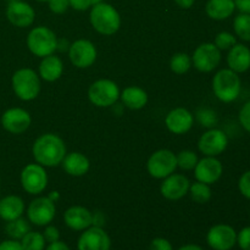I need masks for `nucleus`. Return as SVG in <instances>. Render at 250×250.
<instances>
[{
  "mask_svg": "<svg viewBox=\"0 0 250 250\" xmlns=\"http://www.w3.org/2000/svg\"><path fill=\"white\" fill-rule=\"evenodd\" d=\"M207 242L214 250H231L237 243V232L229 225H215L208 232Z\"/></svg>",
  "mask_w": 250,
  "mask_h": 250,
  "instance_id": "obj_14",
  "label": "nucleus"
},
{
  "mask_svg": "<svg viewBox=\"0 0 250 250\" xmlns=\"http://www.w3.org/2000/svg\"><path fill=\"white\" fill-rule=\"evenodd\" d=\"M214 44L220 49L221 51L229 50L234 44H237V38L234 34L231 32H220L215 37Z\"/></svg>",
  "mask_w": 250,
  "mask_h": 250,
  "instance_id": "obj_33",
  "label": "nucleus"
},
{
  "mask_svg": "<svg viewBox=\"0 0 250 250\" xmlns=\"http://www.w3.org/2000/svg\"><path fill=\"white\" fill-rule=\"evenodd\" d=\"M237 243L242 250H250V226L242 229L237 234Z\"/></svg>",
  "mask_w": 250,
  "mask_h": 250,
  "instance_id": "obj_38",
  "label": "nucleus"
},
{
  "mask_svg": "<svg viewBox=\"0 0 250 250\" xmlns=\"http://www.w3.org/2000/svg\"><path fill=\"white\" fill-rule=\"evenodd\" d=\"M150 250H173L172 244L165 238H155L151 241L150 247H149Z\"/></svg>",
  "mask_w": 250,
  "mask_h": 250,
  "instance_id": "obj_40",
  "label": "nucleus"
},
{
  "mask_svg": "<svg viewBox=\"0 0 250 250\" xmlns=\"http://www.w3.org/2000/svg\"><path fill=\"white\" fill-rule=\"evenodd\" d=\"M6 19L12 26L19 28H27L36 19V11L33 7L22 0L9 1L6 7Z\"/></svg>",
  "mask_w": 250,
  "mask_h": 250,
  "instance_id": "obj_17",
  "label": "nucleus"
},
{
  "mask_svg": "<svg viewBox=\"0 0 250 250\" xmlns=\"http://www.w3.org/2000/svg\"><path fill=\"white\" fill-rule=\"evenodd\" d=\"M32 154L39 165L44 167H56L62 163L67 154V148L60 136L55 133H44L34 141Z\"/></svg>",
  "mask_w": 250,
  "mask_h": 250,
  "instance_id": "obj_1",
  "label": "nucleus"
},
{
  "mask_svg": "<svg viewBox=\"0 0 250 250\" xmlns=\"http://www.w3.org/2000/svg\"><path fill=\"white\" fill-rule=\"evenodd\" d=\"M120 88L114 81L100 78L93 82L88 89V99L97 107L114 106L120 99Z\"/></svg>",
  "mask_w": 250,
  "mask_h": 250,
  "instance_id": "obj_6",
  "label": "nucleus"
},
{
  "mask_svg": "<svg viewBox=\"0 0 250 250\" xmlns=\"http://www.w3.org/2000/svg\"><path fill=\"white\" fill-rule=\"evenodd\" d=\"M120 100L129 110H141L148 104V93L141 87L129 85L120 93Z\"/></svg>",
  "mask_w": 250,
  "mask_h": 250,
  "instance_id": "obj_25",
  "label": "nucleus"
},
{
  "mask_svg": "<svg viewBox=\"0 0 250 250\" xmlns=\"http://www.w3.org/2000/svg\"><path fill=\"white\" fill-rule=\"evenodd\" d=\"M27 48L37 58H45L56 51L58 37L45 26H38L31 29L27 36Z\"/></svg>",
  "mask_w": 250,
  "mask_h": 250,
  "instance_id": "obj_5",
  "label": "nucleus"
},
{
  "mask_svg": "<svg viewBox=\"0 0 250 250\" xmlns=\"http://www.w3.org/2000/svg\"><path fill=\"white\" fill-rule=\"evenodd\" d=\"M63 62L55 54L42 59L38 67V75L45 82H55L62 76Z\"/></svg>",
  "mask_w": 250,
  "mask_h": 250,
  "instance_id": "obj_23",
  "label": "nucleus"
},
{
  "mask_svg": "<svg viewBox=\"0 0 250 250\" xmlns=\"http://www.w3.org/2000/svg\"><path fill=\"white\" fill-rule=\"evenodd\" d=\"M238 120L239 124L242 125V127H243L248 133H250V100L247 102L246 104L242 106V109L239 110Z\"/></svg>",
  "mask_w": 250,
  "mask_h": 250,
  "instance_id": "obj_35",
  "label": "nucleus"
},
{
  "mask_svg": "<svg viewBox=\"0 0 250 250\" xmlns=\"http://www.w3.org/2000/svg\"><path fill=\"white\" fill-rule=\"evenodd\" d=\"M229 146V137L222 129L209 128L200 136L198 141V149L204 156L221 155Z\"/></svg>",
  "mask_w": 250,
  "mask_h": 250,
  "instance_id": "obj_10",
  "label": "nucleus"
},
{
  "mask_svg": "<svg viewBox=\"0 0 250 250\" xmlns=\"http://www.w3.org/2000/svg\"><path fill=\"white\" fill-rule=\"evenodd\" d=\"M0 122L2 128L9 133L22 134L31 126L32 117L31 114L22 107H10L2 112Z\"/></svg>",
  "mask_w": 250,
  "mask_h": 250,
  "instance_id": "obj_13",
  "label": "nucleus"
},
{
  "mask_svg": "<svg viewBox=\"0 0 250 250\" xmlns=\"http://www.w3.org/2000/svg\"><path fill=\"white\" fill-rule=\"evenodd\" d=\"M23 250H44L45 249V239H44L43 233L39 232L29 231L23 238L20 241Z\"/></svg>",
  "mask_w": 250,
  "mask_h": 250,
  "instance_id": "obj_31",
  "label": "nucleus"
},
{
  "mask_svg": "<svg viewBox=\"0 0 250 250\" xmlns=\"http://www.w3.org/2000/svg\"><path fill=\"white\" fill-rule=\"evenodd\" d=\"M43 237L45 239V242H48V243H54L56 241H60V232H59V229L55 226H49V225H46L45 229L43 232Z\"/></svg>",
  "mask_w": 250,
  "mask_h": 250,
  "instance_id": "obj_39",
  "label": "nucleus"
},
{
  "mask_svg": "<svg viewBox=\"0 0 250 250\" xmlns=\"http://www.w3.org/2000/svg\"><path fill=\"white\" fill-rule=\"evenodd\" d=\"M111 241L103 227L90 226L78 238V250H110Z\"/></svg>",
  "mask_w": 250,
  "mask_h": 250,
  "instance_id": "obj_16",
  "label": "nucleus"
},
{
  "mask_svg": "<svg viewBox=\"0 0 250 250\" xmlns=\"http://www.w3.org/2000/svg\"><path fill=\"white\" fill-rule=\"evenodd\" d=\"M49 9L51 12L56 15H61L63 12L67 11V9L70 7V2L68 0H49Z\"/></svg>",
  "mask_w": 250,
  "mask_h": 250,
  "instance_id": "obj_37",
  "label": "nucleus"
},
{
  "mask_svg": "<svg viewBox=\"0 0 250 250\" xmlns=\"http://www.w3.org/2000/svg\"><path fill=\"white\" fill-rule=\"evenodd\" d=\"M236 9L243 14H250V0H234Z\"/></svg>",
  "mask_w": 250,
  "mask_h": 250,
  "instance_id": "obj_43",
  "label": "nucleus"
},
{
  "mask_svg": "<svg viewBox=\"0 0 250 250\" xmlns=\"http://www.w3.org/2000/svg\"><path fill=\"white\" fill-rule=\"evenodd\" d=\"M190 181L181 173H175L164 178L160 186V193L167 200H180L188 194Z\"/></svg>",
  "mask_w": 250,
  "mask_h": 250,
  "instance_id": "obj_19",
  "label": "nucleus"
},
{
  "mask_svg": "<svg viewBox=\"0 0 250 250\" xmlns=\"http://www.w3.org/2000/svg\"><path fill=\"white\" fill-rule=\"evenodd\" d=\"M36 1H39V2H48L49 0H36Z\"/></svg>",
  "mask_w": 250,
  "mask_h": 250,
  "instance_id": "obj_51",
  "label": "nucleus"
},
{
  "mask_svg": "<svg viewBox=\"0 0 250 250\" xmlns=\"http://www.w3.org/2000/svg\"><path fill=\"white\" fill-rule=\"evenodd\" d=\"M61 165L67 175L72 177H82L89 171L90 161L84 154L80 151H72L66 154Z\"/></svg>",
  "mask_w": 250,
  "mask_h": 250,
  "instance_id": "obj_22",
  "label": "nucleus"
},
{
  "mask_svg": "<svg viewBox=\"0 0 250 250\" xmlns=\"http://www.w3.org/2000/svg\"><path fill=\"white\" fill-rule=\"evenodd\" d=\"M192 65L199 72L209 73L216 70L221 62V50L214 43H203L195 48L193 53Z\"/></svg>",
  "mask_w": 250,
  "mask_h": 250,
  "instance_id": "obj_9",
  "label": "nucleus"
},
{
  "mask_svg": "<svg viewBox=\"0 0 250 250\" xmlns=\"http://www.w3.org/2000/svg\"><path fill=\"white\" fill-rule=\"evenodd\" d=\"M26 205L19 195H6L0 199V219L9 222L22 217Z\"/></svg>",
  "mask_w": 250,
  "mask_h": 250,
  "instance_id": "obj_24",
  "label": "nucleus"
},
{
  "mask_svg": "<svg viewBox=\"0 0 250 250\" xmlns=\"http://www.w3.org/2000/svg\"><path fill=\"white\" fill-rule=\"evenodd\" d=\"M233 29L236 36L244 42H250V14L241 12L233 20Z\"/></svg>",
  "mask_w": 250,
  "mask_h": 250,
  "instance_id": "obj_30",
  "label": "nucleus"
},
{
  "mask_svg": "<svg viewBox=\"0 0 250 250\" xmlns=\"http://www.w3.org/2000/svg\"><path fill=\"white\" fill-rule=\"evenodd\" d=\"M194 125V116L186 107H175L165 117V126L171 133L186 134L192 129Z\"/></svg>",
  "mask_w": 250,
  "mask_h": 250,
  "instance_id": "obj_18",
  "label": "nucleus"
},
{
  "mask_svg": "<svg viewBox=\"0 0 250 250\" xmlns=\"http://www.w3.org/2000/svg\"><path fill=\"white\" fill-rule=\"evenodd\" d=\"M227 65L238 75L247 72L250 68V49L244 44H234L227 54Z\"/></svg>",
  "mask_w": 250,
  "mask_h": 250,
  "instance_id": "obj_21",
  "label": "nucleus"
},
{
  "mask_svg": "<svg viewBox=\"0 0 250 250\" xmlns=\"http://www.w3.org/2000/svg\"><path fill=\"white\" fill-rule=\"evenodd\" d=\"M236 11L234 0H208L205 12L215 21H224L231 17Z\"/></svg>",
  "mask_w": 250,
  "mask_h": 250,
  "instance_id": "obj_26",
  "label": "nucleus"
},
{
  "mask_svg": "<svg viewBox=\"0 0 250 250\" xmlns=\"http://www.w3.org/2000/svg\"><path fill=\"white\" fill-rule=\"evenodd\" d=\"M11 85L15 95L22 102H32L41 93V77L34 70L28 67L19 68L11 77Z\"/></svg>",
  "mask_w": 250,
  "mask_h": 250,
  "instance_id": "obj_3",
  "label": "nucleus"
},
{
  "mask_svg": "<svg viewBox=\"0 0 250 250\" xmlns=\"http://www.w3.org/2000/svg\"><path fill=\"white\" fill-rule=\"evenodd\" d=\"M98 56L97 46L88 39H77L68 48L71 63L77 68H88L93 66Z\"/></svg>",
  "mask_w": 250,
  "mask_h": 250,
  "instance_id": "obj_11",
  "label": "nucleus"
},
{
  "mask_svg": "<svg viewBox=\"0 0 250 250\" xmlns=\"http://www.w3.org/2000/svg\"><path fill=\"white\" fill-rule=\"evenodd\" d=\"M192 67V58L186 53H176L170 59V68L176 75H185Z\"/></svg>",
  "mask_w": 250,
  "mask_h": 250,
  "instance_id": "obj_29",
  "label": "nucleus"
},
{
  "mask_svg": "<svg viewBox=\"0 0 250 250\" xmlns=\"http://www.w3.org/2000/svg\"><path fill=\"white\" fill-rule=\"evenodd\" d=\"M63 222L73 231H84L93 225V214L87 208L75 205L63 212Z\"/></svg>",
  "mask_w": 250,
  "mask_h": 250,
  "instance_id": "obj_20",
  "label": "nucleus"
},
{
  "mask_svg": "<svg viewBox=\"0 0 250 250\" xmlns=\"http://www.w3.org/2000/svg\"><path fill=\"white\" fill-rule=\"evenodd\" d=\"M212 92L222 103H232L237 100L242 90V81L238 73L229 68L217 71L212 77Z\"/></svg>",
  "mask_w": 250,
  "mask_h": 250,
  "instance_id": "obj_4",
  "label": "nucleus"
},
{
  "mask_svg": "<svg viewBox=\"0 0 250 250\" xmlns=\"http://www.w3.org/2000/svg\"><path fill=\"white\" fill-rule=\"evenodd\" d=\"M46 197H48L50 200H53L54 203H56L59 199H60V194H59V192H51L50 194H48Z\"/></svg>",
  "mask_w": 250,
  "mask_h": 250,
  "instance_id": "obj_49",
  "label": "nucleus"
},
{
  "mask_svg": "<svg viewBox=\"0 0 250 250\" xmlns=\"http://www.w3.org/2000/svg\"><path fill=\"white\" fill-rule=\"evenodd\" d=\"M177 159V167L182 168L185 171L194 170L195 165L198 163V155L193 150H182L176 155Z\"/></svg>",
  "mask_w": 250,
  "mask_h": 250,
  "instance_id": "obj_32",
  "label": "nucleus"
},
{
  "mask_svg": "<svg viewBox=\"0 0 250 250\" xmlns=\"http://www.w3.org/2000/svg\"><path fill=\"white\" fill-rule=\"evenodd\" d=\"M188 194L190 195L192 200L197 204H207L208 202H210L212 197L211 188L207 183H203L197 181L193 185H190L189 190H188Z\"/></svg>",
  "mask_w": 250,
  "mask_h": 250,
  "instance_id": "obj_28",
  "label": "nucleus"
},
{
  "mask_svg": "<svg viewBox=\"0 0 250 250\" xmlns=\"http://www.w3.org/2000/svg\"><path fill=\"white\" fill-rule=\"evenodd\" d=\"M89 21L94 31L103 36H112L121 27V16L119 11L112 5L104 1L93 5Z\"/></svg>",
  "mask_w": 250,
  "mask_h": 250,
  "instance_id": "obj_2",
  "label": "nucleus"
},
{
  "mask_svg": "<svg viewBox=\"0 0 250 250\" xmlns=\"http://www.w3.org/2000/svg\"><path fill=\"white\" fill-rule=\"evenodd\" d=\"M28 222L29 221H27L26 219H22V217L12 220V221H9L6 224V226H5V232H6V234L11 239L21 241V239L31 231V226H29Z\"/></svg>",
  "mask_w": 250,
  "mask_h": 250,
  "instance_id": "obj_27",
  "label": "nucleus"
},
{
  "mask_svg": "<svg viewBox=\"0 0 250 250\" xmlns=\"http://www.w3.org/2000/svg\"><path fill=\"white\" fill-rule=\"evenodd\" d=\"M249 94H250V89H249Z\"/></svg>",
  "mask_w": 250,
  "mask_h": 250,
  "instance_id": "obj_53",
  "label": "nucleus"
},
{
  "mask_svg": "<svg viewBox=\"0 0 250 250\" xmlns=\"http://www.w3.org/2000/svg\"><path fill=\"white\" fill-rule=\"evenodd\" d=\"M44 250H70L68 246L66 243L61 241H56L54 243H49V246L46 247Z\"/></svg>",
  "mask_w": 250,
  "mask_h": 250,
  "instance_id": "obj_44",
  "label": "nucleus"
},
{
  "mask_svg": "<svg viewBox=\"0 0 250 250\" xmlns=\"http://www.w3.org/2000/svg\"><path fill=\"white\" fill-rule=\"evenodd\" d=\"M176 168H177L176 154L168 149L154 151L146 161L148 173L156 180H164L167 176L172 175Z\"/></svg>",
  "mask_w": 250,
  "mask_h": 250,
  "instance_id": "obj_7",
  "label": "nucleus"
},
{
  "mask_svg": "<svg viewBox=\"0 0 250 250\" xmlns=\"http://www.w3.org/2000/svg\"><path fill=\"white\" fill-rule=\"evenodd\" d=\"M71 44H68V42L66 39H59L58 38V48L56 50L59 51H68V48H70Z\"/></svg>",
  "mask_w": 250,
  "mask_h": 250,
  "instance_id": "obj_47",
  "label": "nucleus"
},
{
  "mask_svg": "<svg viewBox=\"0 0 250 250\" xmlns=\"http://www.w3.org/2000/svg\"><path fill=\"white\" fill-rule=\"evenodd\" d=\"M56 215V205L48 197H38L29 203L27 208V217L36 226H46Z\"/></svg>",
  "mask_w": 250,
  "mask_h": 250,
  "instance_id": "obj_12",
  "label": "nucleus"
},
{
  "mask_svg": "<svg viewBox=\"0 0 250 250\" xmlns=\"http://www.w3.org/2000/svg\"><path fill=\"white\" fill-rule=\"evenodd\" d=\"M224 173L222 163L215 156H204L198 160L194 167V176L197 181L211 186L216 183Z\"/></svg>",
  "mask_w": 250,
  "mask_h": 250,
  "instance_id": "obj_15",
  "label": "nucleus"
},
{
  "mask_svg": "<svg viewBox=\"0 0 250 250\" xmlns=\"http://www.w3.org/2000/svg\"><path fill=\"white\" fill-rule=\"evenodd\" d=\"M104 224H105V217L102 212H95V214H93V225L92 226L103 227V225Z\"/></svg>",
  "mask_w": 250,
  "mask_h": 250,
  "instance_id": "obj_45",
  "label": "nucleus"
},
{
  "mask_svg": "<svg viewBox=\"0 0 250 250\" xmlns=\"http://www.w3.org/2000/svg\"><path fill=\"white\" fill-rule=\"evenodd\" d=\"M178 250H204L202 247L197 246V244H186V246L181 247Z\"/></svg>",
  "mask_w": 250,
  "mask_h": 250,
  "instance_id": "obj_48",
  "label": "nucleus"
},
{
  "mask_svg": "<svg viewBox=\"0 0 250 250\" xmlns=\"http://www.w3.org/2000/svg\"><path fill=\"white\" fill-rule=\"evenodd\" d=\"M90 1H92V6H93V5H97L99 4V2H103L104 0H90Z\"/></svg>",
  "mask_w": 250,
  "mask_h": 250,
  "instance_id": "obj_50",
  "label": "nucleus"
},
{
  "mask_svg": "<svg viewBox=\"0 0 250 250\" xmlns=\"http://www.w3.org/2000/svg\"><path fill=\"white\" fill-rule=\"evenodd\" d=\"M238 189L244 198L250 200V170L246 171V172L239 177Z\"/></svg>",
  "mask_w": 250,
  "mask_h": 250,
  "instance_id": "obj_36",
  "label": "nucleus"
},
{
  "mask_svg": "<svg viewBox=\"0 0 250 250\" xmlns=\"http://www.w3.org/2000/svg\"><path fill=\"white\" fill-rule=\"evenodd\" d=\"M9 1H17V0H9Z\"/></svg>",
  "mask_w": 250,
  "mask_h": 250,
  "instance_id": "obj_52",
  "label": "nucleus"
},
{
  "mask_svg": "<svg viewBox=\"0 0 250 250\" xmlns=\"http://www.w3.org/2000/svg\"><path fill=\"white\" fill-rule=\"evenodd\" d=\"M68 2H70V6L76 11H85L92 7L90 0H68Z\"/></svg>",
  "mask_w": 250,
  "mask_h": 250,
  "instance_id": "obj_41",
  "label": "nucleus"
},
{
  "mask_svg": "<svg viewBox=\"0 0 250 250\" xmlns=\"http://www.w3.org/2000/svg\"><path fill=\"white\" fill-rule=\"evenodd\" d=\"M175 2L181 9H190L194 5L195 0H175Z\"/></svg>",
  "mask_w": 250,
  "mask_h": 250,
  "instance_id": "obj_46",
  "label": "nucleus"
},
{
  "mask_svg": "<svg viewBox=\"0 0 250 250\" xmlns=\"http://www.w3.org/2000/svg\"><path fill=\"white\" fill-rule=\"evenodd\" d=\"M197 117L199 124L202 126L208 127V128H212L217 124V115L211 109H207V107L199 109L197 112Z\"/></svg>",
  "mask_w": 250,
  "mask_h": 250,
  "instance_id": "obj_34",
  "label": "nucleus"
},
{
  "mask_svg": "<svg viewBox=\"0 0 250 250\" xmlns=\"http://www.w3.org/2000/svg\"><path fill=\"white\" fill-rule=\"evenodd\" d=\"M0 250H23L20 241L15 239H7L0 243Z\"/></svg>",
  "mask_w": 250,
  "mask_h": 250,
  "instance_id": "obj_42",
  "label": "nucleus"
},
{
  "mask_svg": "<svg viewBox=\"0 0 250 250\" xmlns=\"http://www.w3.org/2000/svg\"><path fill=\"white\" fill-rule=\"evenodd\" d=\"M24 192L32 195H39L48 187V173L45 167L39 164H28L24 166L20 176Z\"/></svg>",
  "mask_w": 250,
  "mask_h": 250,
  "instance_id": "obj_8",
  "label": "nucleus"
}]
</instances>
